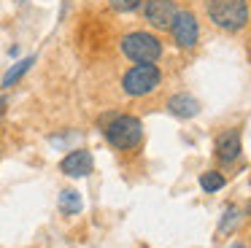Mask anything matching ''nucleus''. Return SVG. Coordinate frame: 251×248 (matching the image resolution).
<instances>
[{
  "mask_svg": "<svg viewBox=\"0 0 251 248\" xmlns=\"http://www.w3.org/2000/svg\"><path fill=\"white\" fill-rule=\"evenodd\" d=\"M208 16L216 27L227 32H238L249 22V3L246 0H208Z\"/></svg>",
  "mask_w": 251,
  "mask_h": 248,
  "instance_id": "f257e3e1",
  "label": "nucleus"
},
{
  "mask_svg": "<svg viewBox=\"0 0 251 248\" xmlns=\"http://www.w3.org/2000/svg\"><path fill=\"white\" fill-rule=\"evenodd\" d=\"M119 49L127 59H132L135 65H146V62H157L162 57V43H159L157 35L151 32H127L119 41Z\"/></svg>",
  "mask_w": 251,
  "mask_h": 248,
  "instance_id": "f03ea898",
  "label": "nucleus"
},
{
  "mask_svg": "<svg viewBox=\"0 0 251 248\" xmlns=\"http://www.w3.org/2000/svg\"><path fill=\"white\" fill-rule=\"evenodd\" d=\"M105 140L119 151L135 149V146L143 140L141 119L138 116H114L108 124H105Z\"/></svg>",
  "mask_w": 251,
  "mask_h": 248,
  "instance_id": "7ed1b4c3",
  "label": "nucleus"
},
{
  "mask_svg": "<svg viewBox=\"0 0 251 248\" xmlns=\"http://www.w3.org/2000/svg\"><path fill=\"white\" fill-rule=\"evenodd\" d=\"M159 84H162V70L154 62L135 65V68H130L125 73V78H122V89L130 97H146V95H151V92H157Z\"/></svg>",
  "mask_w": 251,
  "mask_h": 248,
  "instance_id": "20e7f679",
  "label": "nucleus"
},
{
  "mask_svg": "<svg viewBox=\"0 0 251 248\" xmlns=\"http://www.w3.org/2000/svg\"><path fill=\"white\" fill-rule=\"evenodd\" d=\"M173 30V41L178 49H192L197 46V38H200V30H197V19L192 11H178L176 14V22L170 25Z\"/></svg>",
  "mask_w": 251,
  "mask_h": 248,
  "instance_id": "39448f33",
  "label": "nucleus"
},
{
  "mask_svg": "<svg viewBox=\"0 0 251 248\" xmlns=\"http://www.w3.org/2000/svg\"><path fill=\"white\" fill-rule=\"evenodd\" d=\"M143 14H146L149 25L159 27V30H168V27L176 22L178 8H176L173 0H146V5H143Z\"/></svg>",
  "mask_w": 251,
  "mask_h": 248,
  "instance_id": "423d86ee",
  "label": "nucleus"
},
{
  "mask_svg": "<svg viewBox=\"0 0 251 248\" xmlns=\"http://www.w3.org/2000/svg\"><path fill=\"white\" fill-rule=\"evenodd\" d=\"M60 170L65 173V175H71V178H87L89 173L95 170V159H92V154H89L87 149H76L60 162Z\"/></svg>",
  "mask_w": 251,
  "mask_h": 248,
  "instance_id": "0eeeda50",
  "label": "nucleus"
},
{
  "mask_svg": "<svg viewBox=\"0 0 251 248\" xmlns=\"http://www.w3.org/2000/svg\"><path fill=\"white\" fill-rule=\"evenodd\" d=\"M216 156L222 162H235L240 156V132H238V129H227L224 135H219Z\"/></svg>",
  "mask_w": 251,
  "mask_h": 248,
  "instance_id": "6e6552de",
  "label": "nucleus"
},
{
  "mask_svg": "<svg viewBox=\"0 0 251 248\" xmlns=\"http://www.w3.org/2000/svg\"><path fill=\"white\" fill-rule=\"evenodd\" d=\"M168 111L173 113V116H178V119H195L197 113H200V102H197L192 95L181 92V95H173L168 100Z\"/></svg>",
  "mask_w": 251,
  "mask_h": 248,
  "instance_id": "1a4fd4ad",
  "label": "nucleus"
},
{
  "mask_svg": "<svg viewBox=\"0 0 251 248\" xmlns=\"http://www.w3.org/2000/svg\"><path fill=\"white\" fill-rule=\"evenodd\" d=\"M60 210L65 216H76V213H81V208H84V202H81V194L76 192V189H65V192H60Z\"/></svg>",
  "mask_w": 251,
  "mask_h": 248,
  "instance_id": "9d476101",
  "label": "nucleus"
},
{
  "mask_svg": "<svg viewBox=\"0 0 251 248\" xmlns=\"http://www.w3.org/2000/svg\"><path fill=\"white\" fill-rule=\"evenodd\" d=\"M33 62H35V54H30V57H25V59H19V62H14L11 68L6 70V75H3V86H14L25 73H27L30 68H33Z\"/></svg>",
  "mask_w": 251,
  "mask_h": 248,
  "instance_id": "9b49d317",
  "label": "nucleus"
},
{
  "mask_svg": "<svg viewBox=\"0 0 251 248\" xmlns=\"http://www.w3.org/2000/svg\"><path fill=\"white\" fill-rule=\"evenodd\" d=\"M224 175L222 173H216V170H208V173H202L200 175V186L205 189V192H219V189L224 186Z\"/></svg>",
  "mask_w": 251,
  "mask_h": 248,
  "instance_id": "f8f14e48",
  "label": "nucleus"
},
{
  "mask_svg": "<svg viewBox=\"0 0 251 248\" xmlns=\"http://www.w3.org/2000/svg\"><path fill=\"white\" fill-rule=\"evenodd\" d=\"M108 5L116 11V14H130V11L141 8V0H108Z\"/></svg>",
  "mask_w": 251,
  "mask_h": 248,
  "instance_id": "ddd939ff",
  "label": "nucleus"
},
{
  "mask_svg": "<svg viewBox=\"0 0 251 248\" xmlns=\"http://www.w3.org/2000/svg\"><path fill=\"white\" fill-rule=\"evenodd\" d=\"M235 221H238V210H235V208H229L227 213H224V221H222V226H219V232H227L229 226L235 224Z\"/></svg>",
  "mask_w": 251,
  "mask_h": 248,
  "instance_id": "4468645a",
  "label": "nucleus"
},
{
  "mask_svg": "<svg viewBox=\"0 0 251 248\" xmlns=\"http://www.w3.org/2000/svg\"><path fill=\"white\" fill-rule=\"evenodd\" d=\"M6 105H8V100H6V97H0V116H3V111H6Z\"/></svg>",
  "mask_w": 251,
  "mask_h": 248,
  "instance_id": "2eb2a0df",
  "label": "nucleus"
},
{
  "mask_svg": "<svg viewBox=\"0 0 251 248\" xmlns=\"http://www.w3.org/2000/svg\"><path fill=\"white\" fill-rule=\"evenodd\" d=\"M229 248H243V243H232V246H229Z\"/></svg>",
  "mask_w": 251,
  "mask_h": 248,
  "instance_id": "dca6fc26",
  "label": "nucleus"
}]
</instances>
